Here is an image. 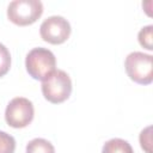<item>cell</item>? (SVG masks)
<instances>
[{"instance_id":"cell-2","label":"cell","mask_w":153,"mask_h":153,"mask_svg":"<svg viewBox=\"0 0 153 153\" xmlns=\"http://www.w3.org/2000/svg\"><path fill=\"white\" fill-rule=\"evenodd\" d=\"M72 92V80L62 69H55L42 82V93L47 100L57 104L65 102Z\"/></svg>"},{"instance_id":"cell-7","label":"cell","mask_w":153,"mask_h":153,"mask_svg":"<svg viewBox=\"0 0 153 153\" xmlns=\"http://www.w3.org/2000/svg\"><path fill=\"white\" fill-rule=\"evenodd\" d=\"M102 153H134V151L128 141L115 137L104 143Z\"/></svg>"},{"instance_id":"cell-3","label":"cell","mask_w":153,"mask_h":153,"mask_svg":"<svg viewBox=\"0 0 153 153\" xmlns=\"http://www.w3.org/2000/svg\"><path fill=\"white\" fill-rule=\"evenodd\" d=\"M128 76L141 85H148L153 80V57L141 51L130 53L124 61Z\"/></svg>"},{"instance_id":"cell-10","label":"cell","mask_w":153,"mask_h":153,"mask_svg":"<svg viewBox=\"0 0 153 153\" xmlns=\"http://www.w3.org/2000/svg\"><path fill=\"white\" fill-rule=\"evenodd\" d=\"M14 149H16L14 137L0 130V153H13Z\"/></svg>"},{"instance_id":"cell-4","label":"cell","mask_w":153,"mask_h":153,"mask_svg":"<svg viewBox=\"0 0 153 153\" xmlns=\"http://www.w3.org/2000/svg\"><path fill=\"white\" fill-rule=\"evenodd\" d=\"M43 13V4L39 0H13L7 7L8 19L20 26L35 23Z\"/></svg>"},{"instance_id":"cell-8","label":"cell","mask_w":153,"mask_h":153,"mask_svg":"<svg viewBox=\"0 0 153 153\" xmlns=\"http://www.w3.org/2000/svg\"><path fill=\"white\" fill-rule=\"evenodd\" d=\"M26 153H55V148L48 140L36 137L26 145Z\"/></svg>"},{"instance_id":"cell-11","label":"cell","mask_w":153,"mask_h":153,"mask_svg":"<svg viewBox=\"0 0 153 153\" xmlns=\"http://www.w3.org/2000/svg\"><path fill=\"white\" fill-rule=\"evenodd\" d=\"M11 67V54L8 49L0 43V76H4Z\"/></svg>"},{"instance_id":"cell-9","label":"cell","mask_w":153,"mask_h":153,"mask_svg":"<svg viewBox=\"0 0 153 153\" xmlns=\"http://www.w3.org/2000/svg\"><path fill=\"white\" fill-rule=\"evenodd\" d=\"M139 42L140 44L146 48L147 50H152L153 49V44H152V38H153V26L152 25H147L143 26L137 35Z\"/></svg>"},{"instance_id":"cell-5","label":"cell","mask_w":153,"mask_h":153,"mask_svg":"<svg viewBox=\"0 0 153 153\" xmlns=\"http://www.w3.org/2000/svg\"><path fill=\"white\" fill-rule=\"evenodd\" d=\"M33 112L31 100L24 97H16L6 106L5 120L13 128H24L31 123Z\"/></svg>"},{"instance_id":"cell-12","label":"cell","mask_w":153,"mask_h":153,"mask_svg":"<svg viewBox=\"0 0 153 153\" xmlns=\"http://www.w3.org/2000/svg\"><path fill=\"white\" fill-rule=\"evenodd\" d=\"M140 143L141 147L147 152V153H152L151 149V127H147L146 129H143L140 134Z\"/></svg>"},{"instance_id":"cell-1","label":"cell","mask_w":153,"mask_h":153,"mask_svg":"<svg viewBox=\"0 0 153 153\" xmlns=\"http://www.w3.org/2000/svg\"><path fill=\"white\" fill-rule=\"evenodd\" d=\"M27 73L36 80H44L50 75L56 67V59L53 51L47 48H33L29 51L25 59Z\"/></svg>"},{"instance_id":"cell-6","label":"cell","mask_w":153,"mask_h":153,"mask_svg":"<svg viewBox=\"0 0 153 153\" xmlns=\"http://www.w3.org/2000/svg\"><path fill=\"white\" fill-rule=\"evenodd\" d=\"M41 37L51 44H61L71 35V24L62 16H50L39 26Z\"/></svg>"}]
</instances>
